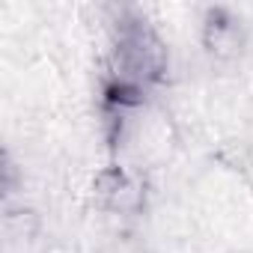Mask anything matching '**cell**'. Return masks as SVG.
<instances>
[{
  "instance_id": "3957f363",
  "label": "cell",
  "mask_w": 253,
  "mask_h": 253,
  "mask_svg": "<svg viewBox=\"0 0 253 253\" xmlns=\"http://www.w3.org/2000/svg\"><path fill=\"white\" fill-rule=\"evenodd\" d=\"M98 194L110 209H119V211H128V209H134L140 203L137 182L119 167H110V170H104L98 176Z\"/></svg>"
},
{
  "instance_id": "7a4b0ae2",
  "label": "cell",
  "mask_w": 253,
  "mask_h": 253,
  "mask_svg": "<svg viewBox=\"0 0 253 253\" xmlns=\"http://www.w3.org/2000/svg\"><path fill=\"white\" fill-rule=\"evenodd\" d=\"M203 42L211 54L223 57V54H232L238 45H241V27H238V18L226 9H209L206 21H203Z\"/></svg>"
},
{
  "instance_id": "6da1fadb",
  "label": "cell",
  "mask_w": 253,
  "mask_h": 253,
  "mask_svg": "<svg viewBox=\"0 0 253 253\" xmlns=\"http://www.w3.org/2000/svg\"><path fill=\"white\" fill-rule=\"evenodd\" d=\"M167 69V48L158 33L140 18L125 15L113 27V81L143 92L146 84L161 81Z\"/></svg>"
}]
</instances>
